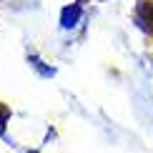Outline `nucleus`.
I'll use <instances>...</instances> for the list:
<instances>
[{
  "mask_svg": "<svg viewBox=\"0 0 153 153\" xmlns=\"http://www.w3.org/2000/svg\"><path fill=\"white\" fill-rule=\"evenodd\" d=\"M138 13H141L148 23H153V0H141V3H138Z\"/></svg>",
  "mask_w": 153,
  "mask_h": 153,
  "instance_id": "obj_1",
  "label": "nucleus"
}]
</instances>
